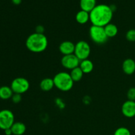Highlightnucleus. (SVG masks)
<instances>
[{"instance_id": "21", "label": "nucleus", "mask_w": 135, "mask_h": 135, "mask_svg": "<svg viewBox=\"0 0 135 135\" xmlns=\"http://www.w3.org/2000/svg\"><path fill=\"white\" fill-rule=\"evenodd\" d=\"M126 39L129 42H135V29H131L127 32Z\"/></svg>"}, {"instance_id": "17", "label": "nucleus", "mask_w": 135, "mask_h": 135, "mask_svg": "<svg viewBox=\"0 0 135 135\" xmlns=\"http://www.w3.org/2000/svg\"><path fill=\"white\" fill-rule=\"evenodd\" d=\"M104 30L108 38H114L118 33V28L113 23H109L104 26Z\"/></svg>"}, {"instance_id": "19", "label": "nucleus", "mask_w": 135, "mask_h": 135, "mask_svg": "<svg viewBox=\"0 0 135 135\" xmlns=\"http://www.w3.org/2000/svg\"><path fill=\"white\" fill-rule=\"evenodd\" d=\"M70 75H71V78H72L73 80L75 82H79L83 79V75H84V73L80 68V67H77L76 68L73 69L71 71L70 73Z\"/></svg>"}, {"instance_id": "20", "label": "nucleus", "mask_w": 135, "mask_h": 135, "mask_svg": "<svg viewBox=\"0 0 135 135\" xmlns=\"http://www.w3.org/2000/svg\"><path fill=\"white\" fill-rule=\"evenodd\" d=\"M113 135H131V133L127 128L121 127L116 129Z\"/></svg>"}, {"instance_id": "11", "label": "nucleus", "mask_w": 135, "mask_h": 135, "mask_svg": "<svg viewBox=\"0 0 135 135\" xmlns=\"http://www.w3.org/2000/svg\"><path fill=\"white\" fill-rule=\"evenodd\" d=\"M122 69L126 75H133L135 72V61L131 58L125 59L123 63Z\"/></svg>"}, {"instance_id": "8", "label": "nucleus", "mask_w": 135, "mask_h": 135, "mask_svg": "<svg viewBox=\"0 0 135 135\" xmlns=\"http://www.w3.org/2000/svg\"><path fill=\"white\" fill-rule=\"evenodd\" d=\"M80 61L74 54H71V55H63L61 60V63L63 67L67 69L71 70V71L73 69L79 67L80 65Z\"/></svg>"}, {"instance_id": "13", "label": "nucleus", "mask_w": 135, "mask_h": 135, "mask_svg": "<svg viewBox=\"0 0 135 135\" xmlns=\"http://www.w3.org/2000/svg\"><path fill=\"white\" fill-rule=\"evenodd\" d=\"M55 87L54 79L51 78H45L40 83V88L44 92H49Z\"/></svg>"}, {"instance_id": "23", "label": "nucleus", "mask_w": 135, "mask_h": 135, "mask_svg": "<svg viewBox=\"0 0 135 135\" xmlns=\"http://www.w3.org/2000/svg\"><path fill=\"white\" fill-rule=\"evenodd\" d=\"M11 99L13 103H15V104H18V103H19L21 101L22 96H21V94H13Z\"/></svg>"}, {"instance_id": "2", "label": "nucleus", "mask_w": 135, "mask_h": 135, "mask_svg": "<svg viewBox=\"0 0 135 135\" xmlns=\"http://www.w3.org/2000/svg\"><path fill=\"white\" fill-rule=\"evenodd\" d=\"M48 46L47 36L42 33L34 32L28 36L26 40V47L33 53L44 51Z\"/></svg>"}, {"instance_id": "3", "label": "nucleus", "mask_w": 135, "mask_h": 135, "mask_svg": "<svg viewBox=\"0 0 135 135\" xmlns=\"http://www.w3.org/2000/svg\"><path fill=\"white\" fill-rule=\"evenodd\" d=\"M55 84L58 90L62 92H68L71 90L74 85V81L71 78L70 73L67 72H59L53 78Z\"/></svg>"}, {"instance_id": "5", "label": "nucleus", "mask_w": 135, "mask_h": 135, "mask_svg": "<svg viewBox=\"0 0 135 135\" xmlns=\"http://www.w3.org/2000/svg\"><path fill=\"white\" fill-rule=\"evenodd\" d=\"M91 49L89 44L84 40H80L75 44L74 54L80 61L88 59L90 55Z\"/></svg>"}, {"instance_id": "24", "label": "nucleus", "mask_w": 135, "mask_h": 135, "mask_svg": "<svg viewBox=\"0 0 135 135\" xmlns=\"http://www.w3.org/2000/svg\"><path fill=\"white\" fill-rule=\"evenodd\" d=\"M36 32L38 33H42V34H44V28L43 27V26H41V25H39L36 27Z\"/></svg>"}, {"instance_id": "22", "label": "nucleus", "mask_w": 135, "mask_h": 135, "mask_svg": "<svg viewBox=\"0 0 135 135\" xmlns=\"http://www.w3.org/2000/svg\"><path fill=\"white\" fill-rule=\"evenodd\" d=\"M127 98L128 100H131V101H135V88L132 87L129 88L127 92Z\"/></svg>"}, {"instance_id": "25", "label": "nucleus", "mask_w": 135, "mask_h": 135, "mask_svg": "<svg viewBox=\"0 0 135 135\" xmlns=\"http://www.w3.org/2000/svg\"><path fill=\"white\" fill-rule=\"evenodd\" d=\"M11 1L13 4L17 5H20V4L21 3V2H22V0H11Z\"/></svg>"}, {"instance_id": "4", "label": "nucleus", "mask_w": 135, "mask_h": 135, "mask_svg": "<svg viewBox=\"0 0 135 135\" xmlns=\"http://www.w3.org/2000/svg\"><path fill=\"white\" fill-rule=\"evenodd\" d=\"M89 35L91 40L97 44H104L108 39L102 26L92 25L89 29Z\"/></svg>"}, {"instance_id": "9", "label": "nucleus", "mask_w": 135, "mask_h": 135, "mask_svg": "<svg viewBox=\"0 0 135 135\" xmlns=\"http://www.w3.org/2000/svg\"><path fill=\"white\" fill-rule=\"evenodd\" d=\"M121 112L125 117L133 118L135 116V101L127 100L123 104Z\"/></svg>"}, {"instance_id": "18", "label": "nucleus", "mask_w": 135, "mask_h": 135, "mask_svg": "<svg viewBox=\"0 0 135 135\" xmlns=\"http://www.w3.org/2000/svg\"><path fill=\"white\" fill-rule=\"evenodd\" d=\"M13 92L11 88L7 86H3L0 87V98L1 100H9L11 98L13 95Z\"/></svg>"}, {"instance_id": "7", "label": "nucleus", "mask_w": 135, "mask_h": 135, "mask_svg": "<svg viewBox=\"0 0 135 135\" xmlns=\"http://www.w3.org/2000/svg\"><path fill=\"white\" fill-rule=\"evenodd\" d=\"M15 123V116L9 109L0 111V129L2 130L11 129Z\"/></svg>"}, {"instance_id": "12", "label": "nucleus", "mask_w": 135, "mask_h": 135, "mask_svg": "<svg viewBox=\"0 0 135 135\" xmlns=\"http://www.w3.org/2000/svg\"><path fill=\"white\" fill-rule=\"evenodd\" d=\"M12 134L14 135H22L26 132V125L22 122H15L11 127Z\"/></svg>"}, {"instance_id": "10", "label": "nucleus", "mask_w": 135, "mask_h": 135, "mask_svg": "<svg viewBox=\"0 0 135 135\" xmlns=\"http://www.w3.org/2000/svg\"><path fill=\"white\" fill-rule=\"evenodd\" d=\"M75 44L71 41H64L61 42L59 46V50L61 54L63 55H71L75 52Z\"/></svg>"}, {"instance_id": "26", "label": "nucleus", "mask_w": 135, "mask_h": 135, "mask_svg": "<svg viewBox=\"0 0 135 135\" xmlns=\"http://www.w3.org/2000/svg\"><path fill=\"white\" fill-rule=\"evenodd\" d=\"M4 131H5V134H6V135L13 134H12V132H11V129H6V130H5Z\"/></svg>"}, {"instance_id": "6", "label": "nucleus", "mask_w": 135, "mask_h": 135, "mask_svg": "<svg viewBox=\"0 0 135 135\" xmlns=\"http://www.w3.org/2000/svg\"><path fill=\"white\" fill-rule=\"evenodd\" d=\"M10 87L14 94H22L28 90L30 88V83L25 78L17 77L13 79Z\"/></svg>"}, {"instance_id": "14", "label": "nucleus", "mask_w": 135, "mask_h": 135, "mask_svg": "<svg viewBox=\"0 0 135 135\" xmlns=\"http://www.w3.org/2000/svg\"><path fill=\"white\" fill-rule=\"evenodd\" d=\"M79 67L81 69L84 74L90 73L94 69V63L90 59H86L84 60L80 61Z\"/></svg>"}, {"instance_id": "1", "label": "nucleus", "mask_w": 135, "mask_h": 135, "mask_svg": "<svg viewBox=\"0 0 135 135\" xmlns=\"http://www.w3.org/2000/svg\"><path fill=\"white\" fill-rule=\"evenodd\" d=\"M113 15L111 6L105 4L97 5L90 12V21L92 25L104 27L110 23Z\"/></svg>"}, {"instance_id": "16", "label": "nucleus", "mask_w": 135, "mask_h": 135, "mask_svg": "<svg viewBox=\"0 0 135 135\" xmlns=\"http://www.w3.org/2000/svg\"><path fill=\"white\" fill-rule=\"evenodd\" d=\"M75 18L78 23L84 25L90 21V13L85 11L80 10L76 13Z\"/></svg>"}, {"instance_id": "15", "label": "nucleus", "mask_w": 135, "mask_h": 135, "mask_svg": "<svg viewBox=\"0 0 135 135\" xmlns=\"http://www.w3.org/2000/svg\"><path fill=\"white\" fill-rule=\"evenodd\" d=\"M96 0H80V7L81 10L90 12L96 6Z\"/></svg>"}]
</instances>
